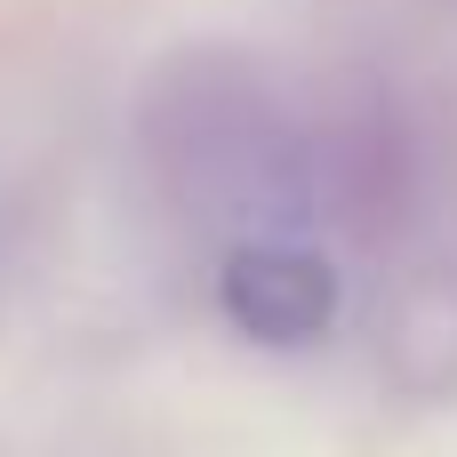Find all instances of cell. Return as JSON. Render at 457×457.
<instances>
[{
	"mask_svg": "<svg viewBox=\"0 0 457 457\" xmlns=\"http://www.w3.org/2000/svg\"><path fill=\"white\" fill-rule=\"evenodd\" d=\"M337 273L321 249L305 241H241L217 273V313L249 337V345H273V353H297V345H321L337 329Z\"/></svg>",
	"mask_w": 457,
	"mask_h": 457,
	"instance_id": "obj_1",
	"label": "cell"
}]
</instances>
